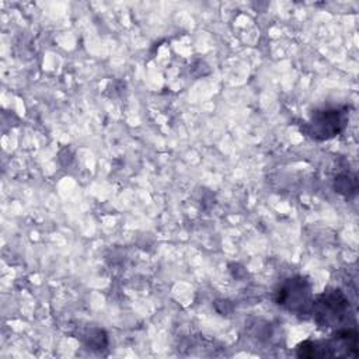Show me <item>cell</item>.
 Returning a JSON list of instances; mask_svg holds the SVG:
<instances>
[{
	"label": "cell",
	"mask_w": 359,
	"mask_h": 359,
	"mask_svg": "<svg viewBox=\"0 0 359 359\" xmlns=\"http://www.w3.org/2000/svg\"><path fill=\"white\" fill-rule=\"evenodd\" d=\"M359 334L355 325L338 328L328 339L304 341L297 345L299 358H355L358 355Z\"/></svg>",
	"instance_id": "cell-1"
},
{
	"label": "cell",
	"mask_w": 359,
	"mask_h": 359,
	"mask_svg": "<svg viewBox=\"0 0 359 359\" xmlns=\"http://www.w3.org/2000/svg\"><path fill=\"white\" fill-rule=\"evenodd\" d=\"M310 314L320 327H339L348 325L352 317L351 306L345 294L338 290H327L313 299Z\"/></svg>",
	"instance_id": "cell-2"
},
{
	"label": "cell",
	"mask_w": 359,
	"mask_h": 359,
	"mask_svg": "<svg viewBox=\"0 0 359 359\" xmlns=\"http://www.w3.org/2000/svg\"><path fill=\"white\" fill-rule=\"evenodd\" d=\"M275 302L293 314H310L313 303L310 282L303 276H292L283 280L275 292Z\"/></svg>",
	"instance_id": "cell-3"
},
{
	"label": "cell",
	"mask_w": 359,
	"mask_h": 359,
	"mask_svg": "<svg viewBox=\"0 0 359 359\" xmlns=\"http://www.w3.org/2000/svg\"><path fill=\"white\" fill-rule=\"evenodd\" d=\"M348 123V108H324L313 112L302 130L314 140H330L338 136Z\"/></svg>",
	"instance_id": "cell-4"
},
{
	"label": "cell",
	"mask_w": 359,
	"mask_h": 359,
	"mask_svg": "<svg viewBox=\"0 0 359 359\" xmlns=\"http://www.w3.org/2000/svg\"><path fill=\"white\" fill-rule=\"evenodd\" d=\"M356 188H358V182H356V177L348 172L339 174L338 177H335L334 180V189L335 192L344 195V196H351L356 194Z\"/></svg>",
	"instance_id": "cell-5"
}]
</instances>
